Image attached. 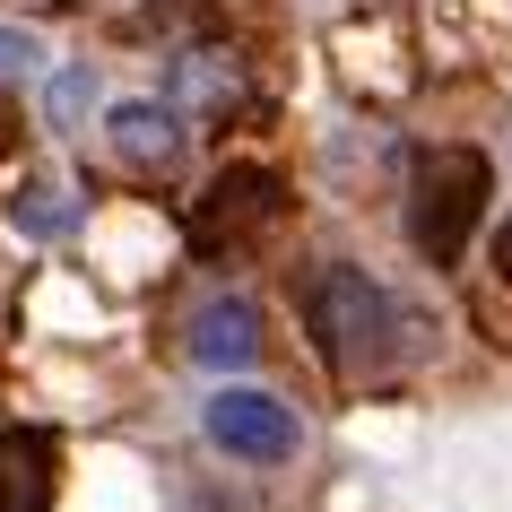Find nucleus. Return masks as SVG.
Returning <instances> with one entry per match:
<instances>
[{"label":"nucleus","instance_id":"obj_12","mask_svg":"<svg viewBox=\"0 0 512 512\" xmlns=\"http://www.w3.org/2000/svg\"><path fill=\"white\" fill-rule=\"evenodd\" d=\"M486 261H495V278H504V287H512V217H504V226H495V235H486Z\"/></svg>","mask_w":512,"mask_h":512},{"label":"nucleus","instance_id":"obj_3","mask_svg":"<svg viewBox=\"0 0 512 512\" xmlns=\"http://www.w3.org/2000/svg\"><path fill=\"white\" fill-rule=\"evenodd\" d=\"M278 209H287V183H278L270 165H226V174L191 200L183 235H191V252H200V261H217V252H243L252 235H270Z\"/></svg>","mask_w":512,"mask_h":512},{"label":"nucleus","instance_id":"obj_10","mask_svg":"<svg viewBox=\"0 0 512 512\" xmlns=\"http://www.w3.org/2000/svg\"><path fill=\"white\" fill-rule=\"evenodd\" d=\"M44 113H53V131H79L87 113H96V70H87V61H70V70L44 87Z\"/></svg>","mask_w":512,"mask_h":512},{"label":"nucleus","instance_id":"obj_1","mask_svg":"<svg viewBox=\"0 0 512 512\" xmlns=\"http://www.w3.org/2000/svg\"><path fill=\"white\" fill-rule=\"evenodd\" d=\"M304 322H313V348L339 382H382L400 374L408 356L426 348V322L408 313L382 278L348 270V261H330L313 287H304Z\"/></svg>","mask_w":512,"mask_h":512},{"label":"nucleus","instance_id":"obj_8","mask_svg":"<svg viewBox=\"0 0 512 512\" xmlns=\"http://www.w3.org/2000/svg\"><path fill=\"white\" fill-rule=\"evenodd\" d=\"M9 226H18L27 243H61L70 226H79V200H70L61 183H18L9 191Z\"/></svg>","mask_w":512,"mask_h":512},{"label":"nucleus","instance_id":"obj_4","mask_svg":"<svg viewBox=\"0 0 512 512\" xmlns=\"http://www.w3.org/2000/svg\"><path fill=\"white\" fill-rule=\"evenodd\" d=\"M200 426H209V443H217L226 460H261V469H270V460L296 452V408L270 400V391H243V382L217 391Z\"/></svg>","mask_w":512,"mask_h":512},{"label":"nucleus","instance_id":"obj_7","mask_svg":"<svg viewBox=\"0 0 512 512\" xmlns=\"http://www.w3.org/2000/svg\"><path fill=\"white\" fill-rule=\"evenodd\" d=\"M165 105L183 113V122H226V113L243 105L235 53H183V61H174V79H165Z\"/></svg>","mask_w":512,"mask_h":512},{"label":"nucleus","instance_id":"obj_5","mask_svg":"<svg viewBox=\"0 0 512 512\" xmlns=\"http://www.w3.org/2000/svg\"><path fill=\"white\" fill-rule=\"evenodd\" d=\"M105 139H113V157L131 165V174H174V157H183V113L157 105V96H122L105 113Z\"/></svg>","mask_w":512,"mask_h":512},{"label":"nucleus","instance_id":"obj_6","mask_svg":"<svg viewBox=\"0 0 512 512\" xmlns=\"http://www.w3.org/2000/svg\"><path fill=\"white\" fill-rule=\"evenodd\" d=\"M191 356H200L209 374H243V365L261 356V313L243 296H209L191 313Z\"/></svg>","mask_w":512,"mask_h":512},{"label":"nucleus","instance_id":"obj_11","mask_svg":"<svg viewBox=\"0 0 512 512\" xmlns=\"http://www.w3.org/2000/svg\"><path fill=\"white\" fill-rule=\"evenodd\" d=\"M44 70V35L35 27H0V79H35Z\"/></svg>","mask_w":512,"mask_h":512},{"label":"nucleus","instance_id":"obj_9","mask_svg":"<svg viewBox=\"0 0 512 512\" xmlns=\"http://www.w3.org/2000/svg\"><path fill=\"white\" fill-rule=\"evenodd\" d=\"M53 460H44V443H0V512H44L53 504V478H44Z\"/></svg>","mask_w":512,"mask_h":512},{"label":"nucleus","instance_id":"obj_2","mask_svg":"<svg viewBox=\"0 0 512 512\" xmlns=\"http://www.w3.org/2000/svg\"><path fill=\"white\" fill-rule=\"evenodd\" d=\"M486 191H495V165L478 148H426L417 157V183H408V243L426 252L434 270H452L469 235L486 217Z\"/></svg>","mask_w":512,"mask_h":512},{"label":"nucleus","instance_id":"obj_13","mask_svg":"<svg viewBox=\"0 0 512 512\" xmlns=\"http://www.w3.org/2000/svg\"><path fill=\"white\" fill-rule=\"evenodd\" d=\"M200 512H217V504H200Z\"/></svg>","mask_w":512,"mask_h":512}]
</instances>
